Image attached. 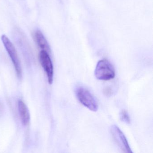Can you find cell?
Masks as SVG:
<instances>
[{
  "label": "cell",
  "instance_id": "3957f363",
  "mask_svg": "<svg viewBox=\"0 0 153 153\" xmlns=\"http://www.w3.org/2000/svg\"><path fill=\"white\" fill-rule=\"evenodd\" d=\"M1 39L5 49L13 62L18 77L21 79L22 76V67L16 50L14 45L6 35H2Z\"/></svg>",
  "mask_w": 153,
  "mask_h": 153
},
{
  "label": "cell",
  "instance_id": "ba28073f",
  "mask_svg": "<svg viewBox=\"0 0 153 153\" xmlns=\"http://www.w3.org/2000/svg\"><path fill=\"white\" fill-rule=\"evenodd\" d=\"M120 120L127 124L130 123L131 120L129 115L126 110H122L120 114Z\"/></svg>",
  "mask_w": 153,
  "mask_h": 153
},
{
  "label": "cell",
  "instance_id": "5b68a950",
  "mask_svg": "<svg viewBox=\"0 0 153 153\" xmlns=\"http://www.w3.org/2000/svg\"><path fill=\"white\" fill-rule=\"evenodd\" d=\"M40 63L47 75L48 83L52 84L53 79V67L49 53L42 50L39 53Z\"/></svg>",
  "mask_w": 153,
  "mask_h": 153
},
{
  "label": "cell",
  "instance_id": "7a4b0ae2",
  "mask_svg": "<svg viewBox=\"0 0 153 153\" xmlns=\"http://www.w3.org/2000/svg\"><path fill=\"white\" fill-rule=\"evenodd\" d=\"M94 74L96 78L99 80H111L115 77V70L109 61L101 60L97 64Z\"/></svg>",
  "mask_w": 153,
  "mask_h": 153
},
{
  "label": "cell",
  "instance_id": "6da1fadb",
  "mask_svg": "<svg viewBox=\"0 0 153 153\" xmlns=\"http://www.w3.org/2000/svg\"><path fill=\"white\" fill-rule=\"evenodd\" d=\"M76 96L80 103L92 111H97L98 105L92 93L83 86H78L75 90Z\"/></svg>",
  "mask_w": 153,
  "mask_h": 153
},
{
  "label": "cell",
  "instance_id": "52a82bcc",
  "mask_svg": "<svg viewBox=\"0 0 153 153\" xmlns=\"http://www.w3.org/2000/svg\"><path fill=\"white\" fill-rule=\"evenodd\" d=\"M35 38L37 45L42 50L46 51L49 53L51 52V49L49 43L41 31L37 30L35 32Z\"/></svg>",
  "mask_w": 153,
  "mask_h": 153
},
{
  "label": "cell",
  "instance_id": "277c9868",
  "mask_svg": "<svg viewBox=\"0 0 153 153\" xmlns=\"http://www.w3.org/2000/svg\"><path fill=\"white\" fill-rule=\"evenodd\" d=\"M111 133L118 146L125 153H132L127 138L120 128L115 125L111 128Z\"/></svg>",
  "mask_w": 153,
  "mask_h": 153
},
{
  "label": "cell",
  "instance_id": "8992f818",
  "mask_svg": "<svg viewBox=\"0 0 153 153\" xmlns=\"http://www.w3.org/2000/svg\"><path fill=\"white\" fill-rule=\"evenodd\" d=\"M18 108L21 123L24 126H26L30 120V112L28 107L24 102L19 100L18 102Z\"/></svg>",
  "mask_w": 153,
  "mask_h": 153
}]
</instances>
